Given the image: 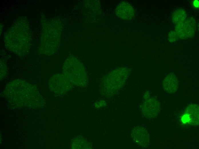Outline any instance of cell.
<instances>
[{
  "label": "cell",
  "mask_w": 199,
  "mask_h": 149,
  "mask_svg": "<svg viewBox=\"0 0 199 149\" xmlns=\"http://www.w3.org/2000/svg\"><path fill=\"white\" fill-rule=\"evenodd\" d=\"M186 12L184 10L177 9L174 11L172 14V21L176 25L182 23L186 20Z\"/></svg>",
  "instance_id": "cell-7"
},
{
  "label": "cell",
  "mask_w": 199,
  "mask_h": 149,
  "mask_svg": "<svg viewBox=\"0 0 199 149\" xmlns=\"http://www.w3.org/2000/svg\"><path fill=\"white\" fill-rule=\"evenodd\" d=\"M186 114L190 123L197 125L199 123V107L194 104H191L187 107Z\"/></svg>",
  "instance_id": "cell-6"
},
{
  "label": "cell",
  "mask_w": 199,
  "mask_h": 149,
  "mask_svg": "<svg viewBox=\"0 0 199 149\" xmlns=\"http://www.w3.org/2000/svg\"><path fill=\"white\" fill-rule=\"evenodd\" d=\"M196 29V22L192 17L188 18L183 22L176 25V33L177 36L181 39L190 38L193 36Z\"/></svg>",
  "instance_id": "cell-1"
},
{
  "label": "cell",
  "mask_w": 199,
  "mask_h": 149,
  "mask_svg": "<svg viewBox=\"0 0 199 149\" xmlns=\"http://www.w3.org/2000/svg\"><path fill=\"white\" fill-rule=\"evenodd\" d=\"M177 35L176 32L174 31H171L168 34L169 41L170 42H175L177 39Z\"/></svg>",
  "instance_id": "cell-8"
},
{
  "label": "cell",
  "mask_w": 199,
  "mask_h": 149,
  "mask_svg": "<svg viewBox=\"0 0 199 149\" xmlns=\"http://www.w3.org/2000/svg\"><path fill=\"white\" fill-rule=\"evenodd\" d=\"M193 5L195 7H199V1L198 0H196L193 2Z\"/></svg>",
  "instance_id": "cell-10"
},
{
  "label": "cell",
  "mask_w": 199,
  "mask_h": 149,
  "mask_svg": "<svg viewBox=\"0 0 199 149\" xmlns=\"http://www.w3.org/2000/svg\"><path fill=\"white\" fill-rule=\"evenodd\" d=\"M178 79L172 73L167 75L164 79L162 83V86L165 91L170 93L176 92L178 88Z\"/></svg>",
  "instance_id": "cell-5"
},
{
  "label": "cell",
  "mask_w": 199,
  "mask_h": 149,
  "mask_svg": "<svg viewBox=\"0 0 199 149\" xmlns=\"http://www.w3.org/2000/svg\"><path fill=\"white\" fill-rule=\"evenodd\" d=\"M115 12L118 17L125 20L132 19L135 14V10L133 7L126 1H122L119 4L116 8Z\"/></svg>",
  "instance_id": "cell-3"
},
{
  "label": "cell",
  "mask_w": 199,
  "mask_h": 149,
  "mask_svg": "<svg viewBox=\"0 0 199 149\" xmlns=\"http://www.w3.org/2000/svg\"><path fill=\"white\" fill-rule=\"evenodd\" d=\"M105 104V102L102 101H100L99 102H98L95 104V105H96L95 106L97 107V108H99V107L104 106Z\"/></svg>",
  "instance_id": "cell-9"
},
{
  "label": "cell",
  "mask_w": 199,
  "mask_h": 149,
  "mask_svg": "<svg viewBox=\"0 0 199 149\" xmlns=\"http://www.w3.org/2000/svg\"><path fill=\"white\" fill-rule=\"evenodd\" d=\"M160 105L158 101L154 99L147 100L143 104L142 112L146 117L152 118L156 116L160 111Z\"/></svg>",
  "instance_id": "cell-4"
},
{
  "label": "cell",
  "mask_w": 199,
  "mask_h": 149,
  "mask_svg": "<svg viewBox=\"0 0 199 149\" xmlns=\"http://www.w3.org/2000/svg\"><path fill=\"white\" fill-rule=\"evenodd\" d=\"M130 134L133 141L139 146L146 148L149 146L150 136L145 128L140 126L135 127L131 131Z\"/></svg>",
  "instance_id": "cell-2"
}]
</instances>
